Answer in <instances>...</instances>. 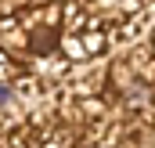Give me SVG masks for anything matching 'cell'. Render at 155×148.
Here are the masks:
<instances>
[{"mask_svg": "<svg viewBox=\"0 0 155 148\" xmlns=\"http://www.w3.org/2000/svg\"><path fill=\"white\" fill-rule=\"evenodd\" d=\"M79 43H83L87 58H97V54L108 51V36H105V29H83V33H79Z\"/></svg>", "mask_w": 155, "mask_h": 148, "instance_id": "cell-1", "label": "cell"}, {"mask_svg": "<svg viewBox=\"0 0 155 148\" xmlns=\"http://www.w3.org/2000/svg\"><path fill=\"white\" fill-rule=\"evenodd\" d=\"M87 4H90V7H112V11H116L119 0H87Z\"/></svg>", "mask_w": 155, "mask_h": 148, "instance_id": "cell-2", "label": "cell"}, {"mask_svg": "<svg viewBox=\"0 0 155 148\" xmlns=\"http://www.w3.org/2000/svg\"><path fill=\"white\" fill-rule=\"evenodd\" d=\"M144 47H148V51H152V54H155V29H152V33H148V36H144Z\"/></svg>", "mask_w": 155, "mask_h": 148, "instance_id": "cell-3", "label": "cell"}]
</instances>
